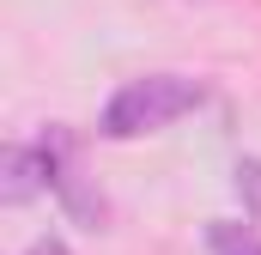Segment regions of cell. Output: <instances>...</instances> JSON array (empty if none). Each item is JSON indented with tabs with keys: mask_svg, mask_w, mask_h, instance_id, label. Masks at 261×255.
I'll list each match as a JSON object with an SVG mask.
<instances>
[{
	"mask_svg": "<svg viewBox=\"0 0 261 255\" xmlns=\"http://www.w3.org/2000/svg\"><path fill=\"white\" fill-rule=\"evenodd\" d=\"M37 194H49V152H43V140L6 146V158H0V200L6 207H24Z\"/></svg>",
	"mask_w": 261,
	"mask_h": 255,
	"instance_id": "3957f363",
	"label": "cell"
},
{
	"mask_svg": "<svg viewBox=\"0 0 261 255\" xmlns=\"http://www.w3.org/2000/svg\"><path fill=\"white\" fill-rule=\"evenodd\" d=\"M24 255H73V249H67V237H55V231H43V237H37V243H31Z\"/></svg>",
	"mask_w": 261,
	"mask_h": 255,
	"instance_id": "8992f818",
	"label": "cell"
},
{
	"mask_svg": "<svg viewBox=\"0 0 261 255\" xmlns=\"http://www.w3.org/2000/svg\"><path fill=\"white\" fill-rule=\"evenodd\" d=\"M206 249L213 255H261L255 219H249V225H243V219H213V225H206Z\"/></svg>",
	"mask_w": 261,
	"mask_h": 255,
	"instance_id": "277c9868",
	"label": "cell"
},
{
	"mask_svg": "<svg viewBox=\"0 0 261 255\" xmlns=\"http://www.w3.org/2000/svg\"><path fill=\"white\" fill-rule=\"evenodd\" d=\"M231 189H237V200H243V219L261 225V158H243V164L231 170Z\"/></svg>",
	"mask_w": 261,
	"mask_h": 255,
	"instance_id": "5b68a950",
	"label": "cell"
},
{
	"mask_svg": "<svg viewBox=\"0 0 261 255\" xmlns=\"http://www.w3.org/2000/svg\"><path fill=\"white\" fill-rule=\"evenodd\" d=\"M206 104V85L189 79V73H146V79H128L110 91L103 116H97V134L103 140H140V134H158V128L182 122Z\"/></svg>",
	"mask_w": 261,
	"mask_h": 255,
	"instance_id": "6da1fadb",
	"label": "cell"
},
{
	"mask_svg": "<svg viewBox=\"0 0 261 255\" xmlns=\"http://www.w3.org/2000/svg\"><path fill=\"white\" fill-rule=\"evenodd\" d=\"M37 140H43V152H49V194L61 200L85 231H103V194L91 189L85 170H79V140H73V128L49 122Z\"/></svg>",
	"mask_w": 261,
	"mask_h": 255,
	"instance_id": "7a4b0ae2",
	"label": "cell"
}]
</instances>
